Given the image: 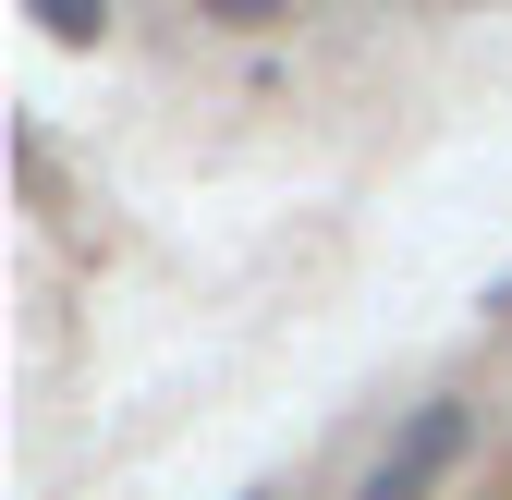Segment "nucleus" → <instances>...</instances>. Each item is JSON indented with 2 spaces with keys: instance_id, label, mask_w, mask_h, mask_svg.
<instances>
[{
  "instance_id": "obj_1",
  "label": "nucleus",
  "mask_w": 512,
  "mask_h": 500,
  "mask_svg": "<svg viewBox=\"0 0 512 500\" xmlns=\"http://www.w3.org/2000/svg\"><path fill=\"white\" fill-rule=\"evenodd\" d=\"M452 464H464V415H452V403H427V415L403 427V440L378 452V476H366V500H427V488L452 476Z\"/></svg>"
}]
</instances>
